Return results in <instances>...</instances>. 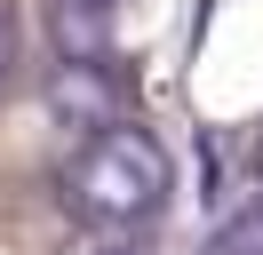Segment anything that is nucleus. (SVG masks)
<instances>
[{
	"mask_svg": "<svg viewBox=\"0 0 263 255\" xmlns=\"http://www.w3.org/2000/svg\"><path fill=\"white\" fill-rule=\"evenodd\" d=\"M56 191H64V207L88 223V231H144V223H160L167 191H176V168H167V143L152 136V128L136 120H112L96 128V136H80V152L64 159V175H56Z\"/></svg>",
	"mask_w": 263,
	"mask_h": 255,
	"instance_id": "1",
	"label": "nucleus"
},
{
	"mask_svg": "<svg viewBox=\"0 0 263 255\" xmlns=\"http://www.w3.org/2000/svg\"><path fill=\"white\" fill-rule=\"evenodd\" d=\"M112 8H120V0H56V32H64L72 56H96V48H104Z\"/></svg>",
	"mask_w": 263,
	"mask_h": 255,
	"instance_id": "2",
	"label": "nucleus"
},
{
	"mask_svg": "<svg viewBox=\"0 0 263 255\" xmlns=\"http://www.w3.org/2000/svg\"><path fill=\"white\" fill-rule=\"evenodd\" d=\"M223 255H263V199L247 207L239 223H231V239H223Z\"/></svg>",
	"mask_w": 263,
	"mask_h": 255,
	"instance_id": "3",
	"label": "nucleus"
},
{
	"mask_svg": "<svg viewBox=\"0 0 263 255\" xmlns=\"http://www.w3.org/2000/svg\"><path fill=\"white\" fill-rule=\"evenodd\" d=\"M0 64H8V16H0Z\"/></svg>",
	"mask_w": 263,
	"mask_h": 255,
	"instance_id": "4",
	"label": "nucleus"
},
{
	"mask_svg": "<svg viewBox=\"0 0 263 255\" xmlns=\"http://www.w3.org/2000/svg\"><path fill=\"white\" fill-rule=\"evenodd\" d=\"M255 175H263V143H255Z\"/></svg>",
	"mask_w": 263,
	"mask_h": 255,
	"instance_id": "5",
	"label": "nucleus"
}]
</instances>
